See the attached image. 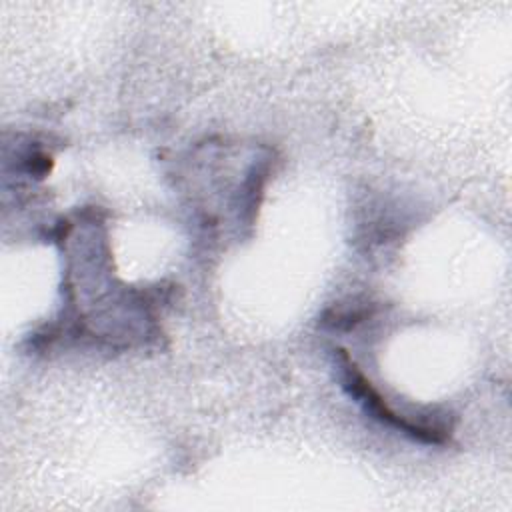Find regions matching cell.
<instances>
[{
    "mask_svg": "<svg viewBox=\"0 0 512 512\" xmlns=\"http://www.w3.org/2000/svg\"><path fill=\"white\" fill-rule=\"evenodd\" d=\"M340 372H342V386L344 390L374 418L380 422L394 426L396 430L426 442V444H444L448 438V430L438 426V424H426V422H416L410 418H404L402 414L398 416L386 400L372 388V384L366 380V376L358 370V366L352 362V358L346 354V350H340Z\"/></svg>",
    "mask_w": 512,
    "mask_h": 512,
    "instance_id": "cell-1",
    "label": "cell"
}]
</instances>
